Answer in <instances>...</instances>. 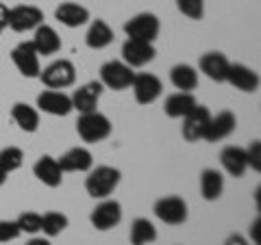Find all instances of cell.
Listing matches in <instances>:
<instances>
[{"mask_svg": "<svg viewBox=\"0 0 261 245\" xmlns=\"http://www.w3.org/2000/svg\"><path fill=\"white\" fill-rule=\"evenodd\" d=\"M259 224H261L259 217L250 224V236H252V241H255V245H261V239H259Z\"/></svg>", "mask_w": 261, "mask_h": 245, "instance_id": "cell-36", "label": "cell"}, {"mask_svg": "<svg viewBox=\"0 0 261 245\" xmlns=\"http://www.w3.org/2000/svg\"><path fill=\"white\" fill-rule=\"evenodd\" d=\"M135 78L133 68H128L124 61H107L100 68V83L102 87L113 89V91H124L130 87Z\"/></svg>", "mask_w": 261, "mask_h": 245, "instance_id": "cell-5", "label": "cell"}, {"mask_svg": "<svg viewBox=\"0 0 261 245\" xmlns=\"http://www.w3.org/2000/svg\"><path fill=\"white\" fill-rule=\"evenodd\" d=\"M224 83L233 85L235 89H240L244 94H255L259 89V74L244 63H231Z\"/></svg>", "mask_w": 261, "mask_h": 245, "instance_id": "cell-15", "label": "cell"}, {"mask_svg": "<svg viewBox=\"0 0 261 245\" xmlns=\"http://www.w3.org/2000/svg\"><path fill=\"white\" fill-rule=\"evenodd\" d=\"M224 191V178L218 169H202L200 171V193L207 202H216Z\"/></svg>", "mask_w": 261, "mask_h": 245, "instance_id": "cell-26", "label": "cell"}, {"mask_svg": "<svg viewBox=\"0 0 261 245\" xmlns=\"http://www.w3.org/2000/svg\"><path fill=\"white\" fill-rule=\"evenodd\" d=\"M39 24H44V11L35 5H18L9 9V26L15 33L35 30Z\"/></svg>", "mask_w": 261, "mask_h": 245, "instance_id": "cell-8", "label": "cell"}, {"mask_svg": "<svg viewBox=\"0 0 261 245\" xmlns=\"http://www.w3.org/2000/svg\"><path fill=\"white\" fill-rule=\"evenodd\" d=\"M211 119V113L207 107H202V104H196V107L187 113V115L183 117V139L185 141H200L202 137H205V130H207V124Z\"/></svg>", "mask_w": 261, "mask_h": 245, "instance_id": "cell-11", "label": "cell"}, {"mask_svg": "<svg viewBox=\"0 0 261 245\" xmlns=\"http://www.w3.org/2000/svg\"><path fill=\"white\" fill-rule=\"evenodd\" d=\"M235 126H238V117L235 113L231 111H220L218 115H211L209 124H207V130H205V141L209 143H216V141H222V139L231 137Z\"/></svg>", "mask_w": 261, "mask_h": 245, "instance_id": "cell-16", "label": "cell"}, {"mask_svg": "<svg viewBox=\"0 0 261 245\" xmlns=\"http://www.w3.org/2000/svg\"><path fill=\"white\" fill-rule=\"evenodd\" d=\"M196 98L192 91H176L172 96L166 98V102H163V111H166L168 117L172 119H183L187 113H190L194 107H196Z\"/></svg>", "mask_w": 261, "mask_h": 245, "instance_id": "cell-22", "label": "cell"}, {"mask_svg": "<svg viewBox=\"0 0 261 245\" xmlns=\"http://www.w3.org/2000/svg\"><path fill=\"white\" fill-rule=\"evenodd\" d=\"M11 117L24 133H35L39 128V111L35 107H29L27 102H15L11 107Z\"/></svg>", "mask_w": 261, "mask_h": 245, "instance_id": "cell-25", "label": "cell"}, {"mask_svg": "<svg viewBox=\"0 0 261 245\" xmlns=\"http://www.w3.org/2000/svg\"><path fill=\"white\" fill-rule=\"evenodd\" d=\"M220 163L222 167L231 174L233 178H242L248 169V161H246V150L240 145H226L220 154Z\"/></svg>", "mask_w": 261, "mask_h": 245, "instance_id": "cell-21", "label": "cell"}, {"mask_svg": "<svg viewBox=\"0 0 261 245\" xmlns=\"http://www.w3.org/2000/svg\"><path fill=\"white\" fill-rule=\"evenodd\" d=\"M11 61L18 68V72L24 78H37L42 72V63H39V54L35 46L31 42H20L11 50Z\"/></svg>", "mask_w": 261, "mask_h": 245, "instance_id": "cell-7", "label": "cell"}, {"mask_svg": "<svg viewBox=\"0 0 261 245\" xmlns=\"http://www.w3.org/2000/svg\"><path fill=\"white\" fill-rule=\"evenodd\" d=\"M15 224H18L22 234L42 232V215L35 213V210H24V213H20V217L15 219Z\"/></svg>", "mask_w": 261, "mask_h": 245, "instance_id": "cell-31", "label": "cell"}, {"mask_svg": "<svg viewBox=\"0 0 261 245\" xmlns=\"http://www.w3.org/2000/svg\"><path fill=\"white\" fill-rule=\"evenodd\" d=\"M105 91V87L100 80H89V83L81 85L79 89H74V94L70 96L72 100V109L79 113H92L98 111V100Z\"/></svg>", "mask_w": 261, "mask_h": 245, "instance_id": "cell-10", "label": "cell"}, {"mask_svg": "<svg viewBox=\"0 0 261 245\" xmlns=\"http://www.w3.org/2000/svg\"><path fill=\"white\" fill-rule=\"evenodd\" d=\"M154 56H157V50H154V46L150 42L126 39V42L122 44V61H124L128 68H144Z\"/></svg>", "mask_w": 261, "mask_h": 245, "instance_id": "cell-12", "label": "cell"}, {"mask_svg": "<svg viewBox=\"0 0 261 245\" xmlns=\"http://www.w3.org/2000/svg\"><path fill=\"white\" fill-rule=\"evenodd\" d=\"M37 109L48 113V115H55V117H65L70 115L72 111V100L68 94L59 91V89H46L37 96Z\"/></svg>", "mask_w": 261, "mask_h": 245, "instance_id": "cell-14", "label": "cell"}, {"mask_svg": "<svg viewBox=\"0 0 261 245\" xmlns=\"http://www.w3.org/2000/svg\"><path fill=\"white\" fill-rule=\"evenodd\" d=\"M152 241H157V228H154V224L144 217H137L130 224V245H148Z\"/></svg>", "mask_w": 261, "mask_h": 245, "instance_id": "cell-28", "label": "cell"}, {"mask_svg": "<svg viewBox=\"0 0 261 245\" xmlns=\"http://www.w3.org/2000/svg\"><path fill=\"white\" fill-rule=\"evenodd\" d=\"M27 245H53V243L48 239H39V236H35V239H31Z\"/></svg>", "mask_w": 261, "mask_h": 245, "instance_id": "cell-38", "label": "cell"}, {"mask_svg": "<svg viewBox=\"0 0 261 245\" xmlns=\"http://www.w3.org/2000/svg\"><path fill=\"white\" fill-rule=\"evenodd\" d=\"M39 80L44 83L46 89H65V87H72L76 83V68L74 63L68 61V59H59V61H53L50 65L39 72Z\"/></svg>", "mask_w": 261, "mask_h": 245, "instance_id": "cell-3", "label": "cell"}, {"mask_svg": "<svg viewBox=\"0 0 261 245\" xmlns=\"http://www.w3.org/2000/svg\"><path fill=\"white\" fill-rule=\"evenodd\" d=\"M22 234V230L15 224V219H0V243H9V241H15L18 236Z\"/></svg>", "mask_w": 261, "mask_h": 245, "instance_id": "cell-33", "label": "cell"}, {"mask_svg": "<svg viewBox=\"0 0 261 245\" xmlns=\"http://www.w3.org/2000/svg\"><path fill=\"white\" fill-rule=\"evenodd\" d=\"M33 174H35L39 182H44L50 189H57L63 182V169L59 165V161L50 157V154H44V157L37 159V163L33 165Z\"/></svg>", "mask_w": 261, "mask_h": 245, "instance_id": "cell-17", "label": "cell"}, {"mask_svg": "<svg viewBox=\"0 0 261 245\" xmlns=\"http://www.w3.org/2000/svg\"><path fill=\"white\" fill-rule=\"evenodd\" d=\"M111 121L107 115L98 111L92 113H81V117L76 119V133L85 143H100L111 135Z\"/></svg>", "mask_w": 261, "mask_h": 245, "instance_id": "cell-2", "label": "cell"}, {"mask_svg": "<svg viewBox=\"0 0 261 245\" xmlns=\"http://www.w3.org/2000/svg\"><path fill=\"white\" fill-rule=\"evenodd\" d=\"M120 180H122V174L118 167L100 165L96 169H89V176L85 178V191L94 200H107L116 191Z\"/></svg>", "mask_w": 261, "mask_h": 245, "instance_id": "cell-1", "label": "cell"}, {"mask_svg": "<svg viewBox=\"0 0 261 245\" xmlns=\"http://www.w3.org/2000/svg\"><path fill=\"white\" fill-rule=\"evenodd\" d=\"M154 215L168 226H181L187 222V202L178 195H166L154 202Z\"/></svg>", "mask_w": 261, "mask_h": 245, "instance_id": "cell-6", "label": "cell"}, {"mask_svg": "<svg viewBox=\"0 0 261 245\" xmlns=\"http://www.w3.org/2000/svg\"><path fill=\"white\" fill-rule=\"evenodd\" d=\"M246 161H248V167H252L255 171H261V143H259V139H252L250 145L246 148Z\"/></svg>", "mask_w": 261, "mask_h": 245, "instance_id": "cell-34", "label": "cell"}, {"mask_svg": "<svg viewBox=\"0 0 261 245\" xmlns=\"http://www.w3.org/2000/svg\"><path fill=\"white\" fill-rule=\"evenodd\" d=\"M176 9L190 20H202V15H205V0H176Z\"/></svg>", "mask_w": 261, "mask_h": 245, "instance_id": "cell-32", "label": "cell"}, {"mask_svg": "<svg viewBox=\"0 0 261 245\" xmlns=\"http://www.w3.org/2000/svg\"><path fill=\"white\" fill-rule=\"evenodd\" d=\"M57 161H59L63 174L65 171H89L94 167V157L87 148H72Z\"/></svg>", "mask_w": 261, "mask_h": 245, "instance_id": "cell-23", "label": "cell"}, {"mask_svg": "<svg viewBox=\"0 0 261 245\" xmlns=\"http://www.w3.org/2000/svg\"><path fill=\"white\" fill-rule=\"evenodd\" d=\"M68 224H70V219L63 213H57V210H48L46 215H42V232L48 239L59 236L65 228H68Z\"/></svg>", "mask_w": 261, "mask_h": 245, "instance_id": "cell-29", "label": "cell"}, {"mask_svg": "<svg viewBox=\"0 0 261 245\" xmlns=\"http://www.w3.org/2000/svg\"><path fill=\"white\" fill-rule=\"evenodd\" d=\"M228 65H231V61H228L226 54H222V52H207V54H202L198 61L200 72L207 78L214 80V83H224Z\"/></svg>", "mask_w": 261, "mask_h": 245, "instance_id": "cell-18", "label": "cell"}, {"mask_svg": "<svg viewBox=\"0 0 261 245\" xmlns=\"http://www.w3.org/2000/svg\"><path fill=\"white\" fill-rule=\"evenodd\" d=\"M33 46H35V50L39 56H50V54H57L61 50V37L59 33H57L53 26H48V24H39L35 28V37H33Z\"/></svg>", "mask_w": 261, "mask_h": 245, "instance_id": "cell-19", "label": "cell"}, {"mask_svg": "<svg viewBox=\"0 0 261 245\" xmlns=\"http://www.w3.org/2000/svg\"><path fill=\"white\" fill-rule=\"evenodd\" d=\"M124 33L128 39H140V42L154 44V39L161 33V22L154 13H137L128 22H124Z\"/></svg>", "mask_w": 261, "mask_h": 245, "instance_id": "cell-4", "label": "cell"}, {"mask_svg": "<svg viewBox=\"0 0 261 245\" xmlns=\"http://www.w3.org/2000/svg\"><path fill=\"white\" fill-rule=\"evenodd\" d=\"M170 83H172L178 91H194V89L198 87V72L187 63H178L170 70Z\"/></svg>", "mask_w": 261, "mask_h": 245, "instance_id": "cell-27", "label": "cell"}, {"mask_svg": "<svg viewBox=\"0 0 261 245\" xmlns=\"http://www.w3.org/2000/svg\"><path fill=\"white\" fill-rule=\"evenodd\" d=\"M224 245H250L246 239H244L242 234H231L228 239L224 241Z\"/></svg>", "mask_w": 261, "mask_h": 245, "instance_id": "cell-37", "label": "cell"}, {"mask_svg": "<svg viewBox=\"0 0 261 245\" xmlns=\"http://www.w3.org/2000/svg\"><path fill=\"white\" fill-rule=\"evenodd\" d=\"M55 18H57V22H61L63 26L79 28L89 22V11L79 3H61L55 9Z\"/></svg>", "mask_w": 261, "mask_h": 245, "instance_id": "cell-20", "label": "cell"}, {"mask_svg": "<svg viewBox=\"0 0 261 245\" xmlns=\"http://www.w3.org/2000/svg\"><path fill=\"white\" fill-rule=\"evenodd\" d=\"M130 89H133V96L140 104H152L163 94V83L159 76L142 72V74H135Z\"/></svg>", "mask_w": 261, "mask_h": 245, "instance_id": "cell-13", "label": "cell"}, {"mask_svg": "<svg viewBox=\"0 0 261 245\" xmlns=\"http://www.w3.org/2000/svg\"><path fill=\"white\" fill-rule=\"evenodd\" d=\"M9 26V7L5 3H0V33Z\"/></svg>", "mask_w": 261, "mask_h": 245, "instance_id": "cell-35", "label": "cell"}, {"mask_svg": "<svg viewBox=\"0 0 261 245\" xmlns=\"http://www.w3.org/2000/svg\"><path fill=\"white\" fill-rule=\"evenodd\" d=\"M89 222L100 232L111 230V228H116L122 222V204L116 200H109V198L102 200L92 213H89Z\"/></svg>", "mask_w": 261, "mask_h": 245, "instance_id": "cell-9", "label": "cell"}, {"mask_svg": "<svg viewBox=\"0 0 261 245\" xmlns=\"http://www.w3.org/2000/svg\"><path fill=\"white\" fill-rule=\"evenodd\" d=\"M7 178H9V174H7V171H5L3 167H0V187H3V185L7 182Z\"/></svg>", "mask_w": 261, "mask_h": 245, "instance_id": "cell-39", "label": "cell"}, {"mask_svg": "<svg viewBox=\"0 0 261 245\" xmlns=\"http://www.w3.org/2000/svg\"><path fill=\"white\" fill-rule=\"evenodd\" d=\"M24 163V152L18 148V145H7V148L0 150V167H3L7 174L20 169Z\"/></svg>", "mask_w": 261, "mask_h": 245, "instance_id": "cell-30", "label": "cell"}, {"mask_svg": "<svg viewBox=\"0 0 261 245\" xmlns=\"http://www.w3.org/2000/svg\"><path fill=\"white\" fill-rule=\"evenodd\" d=\"M85 44L87 48H92V50H102V48H107L113 44V30L111 26L105 20H94L89 24V30L85 35Z\"/></svg>", "mask_w": 261, "mask_h": 245, "instance_id": "cell-24", "label": "cell"}]
</instances>
